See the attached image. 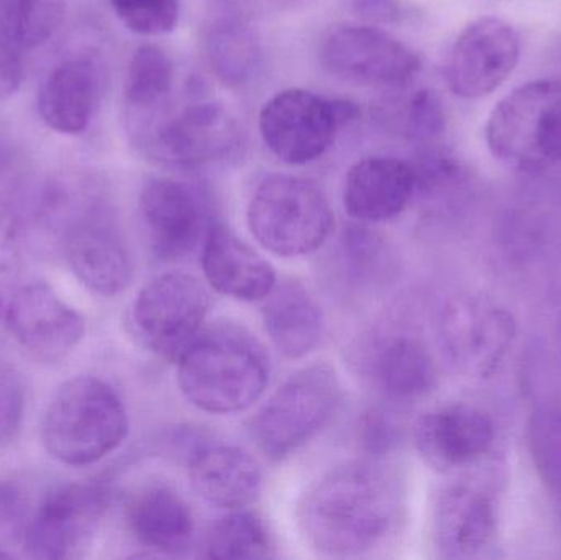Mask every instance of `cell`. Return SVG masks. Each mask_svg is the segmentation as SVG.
Segmentation results:
<instances>
[{
    "label": "cell",
    "instance_id": "74e56055",
    "mask_svg": "<svg viewBox=\"0 0 561 560\" xmlns=\"http://www.w3.org/2000/svg\"><path fill=\"white\" fill-rule=\"evenodd\" d=\"M13 558L12 555H7V552L0 551V559H10Z\"/></svg>",
    "mask_w": 561,
    "mask_h": 560
},
{
    "label": "cell",
    "instance_id": "52a82bcc",
    "mask_svg": "<svg viewBox=\"0 0 561 560\" xmlns=\"http://www.w3.org/2000/svg\"><path fill=\"white\" fill-rule=\"evenodd\" d=\"M342 387L330 365L316 364L290 375L260 408L250 436L272 460H283L313 439L339 410Z\"/></svg>",
    "mask_w": 561,
    "mask_h": 560
},
{
    "label": "cell",
    "instance_id": "3957f363",
    "mask_svg": "<svg viewBox=\"0 0 561 560\" xmlns=\"http://www.w3.org/2000/svg\"><path fill=\"white\" fill-rule=\"evenodd\" d=\"M181 393L197 410L236 414L265 395L272 374L262 342L242 325H206L178 358Z\"/></svg>",
    "mask_w": 561,
    "mask_h": 560
},
{
    "label": "cell",
    "instance_id": "8fae6325",
    "mask_svg": "<svg viewBox=\"0 0 561 560\" xmlns=\"http://www.w3.org/2000/svg\"><path fill=\"white\" fill-rule=\"evenodd\" d=\"M438 334L448 361L470 378L496 374L516 339L513 315L481 295L448 299L438 316Z\"/></svg>",
    "mask_w": 561,
    "mask_h": 560
},
{
    "label": "cell",
    "instance_id": "e575fe53",
    "mask_svg": "<svg viewBox=\"0 0 561 560\" xmlns=\"http://www.w3.org/2000/svg\"><path fill=\"white\" fill-rule=\"evenodd\" d=\"M533 434L540 470L550 482L561 487V414L540 416L536 420Z\"/></svg>",
    "mask_w": 561,
    "mask_h": 560
},
{
    "label": "cell",
    "instance_id": "836d02e7",
    "mask_svg": "<svg viewBox=\"0 0 561 560\" xmlns=\"http://www.w3.org/2000/svg\"><path fill=\"white\" fill-rule=\"evenodd\" d=\"M25 411V393L19 374L0 362V449L19 436Z\"/></svg>",
    "mask_w": 561,
    "mask_h": 560
},
{
    "label": "cell",
    "instance_id": "d4e9b609",
    "mask_svg": "<svg viewBox=\"0 0 561 560\" xmlns=\"http://www.w3.org/2000/svg\"><path fill=\"white\" fill-rule=\"evenodd\" d=\"M373 372L381 393L394 403L422 400L438 381L434 357L411 335L389 338L376 354Z\"/></svg>",
    "mask_w": 561,
    "mask_h": 560
},
{
    "label": "cell",
    "instance_id": "f546056e",
    "mask_svg": "<svg viewBox=\"0 0 561 560\" xmlns=\"http://www.w3.org/2000/svg\"><path fill=\"white\" fill-rule=\"evenodd\" d=\"M111 5L117 19L138 35L173 32L180 19V0H111Z\"/></svg>",
    "mask_w": 561,
    "mask_h": 560
},
{
    "label": "cell",
    "instance_id": "7c38bea8",
    "mask_svg": "<svg viewBox=\"0 0 561 560\" xmlns=\"http://www.w3.org/2000/svg\"><path fill=\"white\" fill-rule=\"evenodd\" d=\"M323 68L346 82L402 88L421 71V58L404 42L369 25H343L320 48Z\"/></svg>",
    "mask_w": 561,
    "mask_h": 560
},
{
    "label": "cell",
    "instance_id": "ba28073f",
    "mask_svg": "<svg viewBox=\"0 0 561 560\" xmlns=\"http://www.w3.org/2000/svg\"><path fill=\"white\" fill-rule=\"evenodd\" d=\"M359 117V105L306 89H286L260 111V134L273 155L289 164L319 160L340 130Z\"/></svg>",
    "mask_w": 561,
    "mask_h": 560
},
{
    "label": "cell",
    "instance_id": "83f0119b",
    "mask_svg": "<svg viewBox=\"0 0 561 560\" xmlns=\"http://www.w3.org/2000/svg\"><path fill=\"white\" fill-rule=\"evenodd\" d=\"M275 551L265 519L245 508L232 510L210 526L204 539V556L217 560L272 558Z\"/></svg>",
    "mask_w": 561,
    "mask_h": 560
},
{
    "label": "cell",
    "instance_id": "9a60e30c",
    "mask_svg": "<svg viewBox=\"0 0 561 560\" xmlns=\"http://www.w3.org/2000/svg\"><path fill=\"white\" fill-rule=\"evenodd\" d=\"M3 328L33 357L56 362L71 354L85 332V321L46 283L20 285L7 306Z\"/></svg>",
    "mask_w": 561,
    "mask_h": 560
},
{
    "label": "cell",
    "instance_id": "8992f818",
    "mask_svg": "<svg viewBox=\"0 0 561 560\" xmlns=\"http://www.w3.org/2000/svg\"><path fill=\"white\" fill-rule=\"evenodd\" d=\"M323 191L306 178L272 174L256 187L247 209L250 232L273 255L294 259L319 250L333 229Z\"/></svg>",
    "mask_w": 561,
    "mask_h": 560
},
{
    "label": "cell",
    "instance_id": "7402d4cb",
    "mask_svg": "<svg viewBox=\"0 0 561 560\" xmlns=\"http://www.w3.org/2000/svg\"><path fill=\"white\" fill-rule=\"evenodd\" d=\"M190 479L201 499L229 512L252 505L263 487L259 460L242 447L227 444L197 450L191 459Z\"/></svg>",
    "mask_w": 561,
    "mask_h": 560
},
{
    "label": "cell",
    "instance_id": "5bb4252c",
    "mask_svg": "<svg viewBox=\"0 0 561 560\" xmlns=\"http://www.w3.org/2000/svg\"><path fill=\"white\" fill-rule=\"evenodd\" d=\"M520 59V36L500 16H480L461 30L447 61L454 94L480 99L496 91Z\"/></svg>",
    "mask_w": 561,
    "mask_h": 560
},
{
    "label": "cell",
    "instance_id": "30bf717a",
    "mask_svg": "<svg viewBox=\"0 0 561 560\" xmlns=\"http://www.w3.org/2000/svg\"><path fill=\"white\" fill-rule=\"evenodd\" d=\"M210 296L199 278L168 272L141 288L131 324L141 344L158 357L176 362L206 328Z\"/></svg>",
    "mask_w": 561,
    "mask_h": 560
},
{
    "label": "cell",
    "instance_id": "ffe728a7",
    "mask_svg": "<svg viewBox=\"0 0 561 560\" xmlns=\"http://www.w3.org/2000/svg\"><path fill=\"white\" fill-rule=\"evenodd\" d=\"M417 193L412 163L394 157L356 161L345 176L342 201L346 214L362 224L398 217Z\"/></svg>",
    "mask_w": 561,
    "mask_h": 560
},
{
    "label": "cell",
    "instance_id": "8d00e7d4",
    "mask_svg": "<svg viewBox=\"0 0 561 560\" xmlns=\"http://www.w3.org/2000/svg\"><path fill=\"white\" fill-rule=\"evenodd\" d=\"M359 10L375 19H389L398 12L394 0H359Z\"/></svg>",
    "mask_w": 561,
    "mask_h": 560
},
{
    "label": "cell",
    "instance_id": "e0dca14e",
    "mask_svg": "<svg viewBox=\"0 0 561 560\" xmlns=\"http://www.w3.org/2000/svg\"><path fill=\"white\" fill-rule=\"evenodd\" d=\"M140 214L154 255L178 260L203 239L204 209L193 187L171 178H154L140 194Z\"/></svg>",
    "mask_w": 561,
    "mask_h": 560
},
{
    "label": "cell",
    "instance_id": "2e32d148",
    "mask_svg": "<svg viewBox=\"0 0 561 560\" xmlns=\"http://www.w3.org/2000/svg\"><path fill=\"white\" fill-rule=\"evenodd\" d=\"M494 439L490 414L471 404H445L415 421V449L438 472L468 469L490 453Z\"/></svg>",
    "mask_w": 561,
    "mask_h": 560
},
{
    "label": "cell",
    "instance_id": "277c9868",
    "mask_svg": "<svg viewBox=\"0 0 561 560\" xmlns=\"http://www.w3.org/2000/svg\"><path fill=\"white\" fill-rule=\"evenodd\" d=\"M127 434L124 401L107 381L91 375L66 381L43 418L45 449L71 467L98 464L118 449Z\"/></svg>",
    "mask_w": 561,
    "mask_h": 560
},
{
    "label": "cell",
    "instance_id": "cb8c5ba5",
    "mask_svg": "<svg viewBox=\"0 0 561 560\" xmlns=\"http://www.w3.org/2000/svg\"><path fill=\"white\" fill-rule=\"evenodd\" d=\"M262 302L263 324L284 357L299 361L319 345L323 334L322 309L302 283L276 282Z\"/></svg>",
    "mask_w": 561,
    "mask_h": 560
},
{
    "label": "cell",
    "instance_id": "f1b7e54d",
    "mask_svg": "<svg viewBox=\"0 0 561 560\" xmlns=\"http://www.w3.org/2000/svg\"><path fill=\"white\" fill-rule=\"evenodd\" d=\"M65 19V0H0V38L20 53L48 42Z\"/></svg>",
    "mask_w": 561,
    "mask_h": 560
},
{
    "label": "cell",
    "instance_id": "d6a6232c",
    "mask_svg": "<svg viewBox=\"0 0 561 560\" xmlns=\"http://www.w3.org/2000/svg\"><path fill=\"white\" fill-rule=\"evenodd\" d=\"M444 105L434 91L421 89L409 102L408 134L421 147L435 145L447 127Z\"/></svg>",
    "mask_w": 561,
    "mask_h": 560
},
{
    "label": "cell",
    "instance_id": "d590c367",
    "mask_svg": "<svg viewBox=\"0 0 561 560\" xmlns=\"http://www.w3.org/2000/svg\"><path fill=\"white\" fill-rule=\"evenodd\" d=\"M23 81V65L19 49L0 38V101L12 98Z\"/></svg>",
    "mask_w": 561,
    "mask_h": 560
},
{
    "label": "cell",
    "instance_id": "5b68a950",
    "mask_svg": "<svg viewBox=\"0 0 561 560\" xmlns=\"http://www.w3.org/2000/svg\"><path fill=\"white\" fill-rule=\"evenodd\" d=\"M491 153L520 173H542L561 163V82L536 79L511 91L488 117Z\"/></svg>",
    "mask_w": 561,
    "mask_h": 560
},
{
    "label": "cell",
    "instance_id": "603a6c76",
    "mask_svg": "<svg viewBox=\"0 0 561 560\" xmlns=\"http://www.w3.org/2000/svg\"><path fill=\"white\" fill-rule=\"evenodd\" d=\"M128 523L137 541L158 555L180 556L193 545V512L167 483H151L134 496Z\"/></svg>",
    "mask_w": 561,
    "mask_h": 560
},
{
    "label": "cell",
    "instance_id": "9c48e42d",
    "mask_svg": "<svg viewBox=\"0 0 561 560\" xmlns=\"http://www.w3.org/2000/svg\"><path fill=\"white\" fill-rule=\"evenodd\" d=\"M128 130L141 150L183 167L226 160L240 145L239 124L219 102H194L174 115L128 121Z\"/></svg>",
    "mask_w": 561,
    "mask_h": 560
},
{
    "label": "cell",
    "instance_id": "7a4b0ae2",
    "mask_svg": "<svg viewBox=\"0 0 561 560\" xmlns=\"http://www.w3.org/2000/svg\"><path fill=\"white\" fill-rule=\"evenodd\" d=\"M36 220L61 240L69 266L91 292L111 298L130 285V252L91 180L65 174L49 181L36 204Z\"/></svg>",
    "mask_w": 561,
    "mask_h": 560
},
{
    "label": "cell",
    "instance_id": "6da1fadb",
    "mask_svg": "<svg viewBox=\"0 0 561 560\" xmlns=\"http://www.w3.org/2000/svg\"><path fill=\"white\" fill-rule=\"evenodd\" d=\"M399 512L394 480L368 462L345 464L304 496L299 523L317 551L350 558L371 551L391 535Z\"/></svg>",
    "mask_w": 561,
    "mask_h": 560
},
{
    "label": "cell",
    "instance_id": "d6986e66",
    "mask_svg": "<svg viewBox=\"0 0 561 560\" xmlns=\"http://www.w3.org/2000/svg\"><path fill=\"white\" fill-rule=\"evenodd\" d=\"M432 535L444 558L471 559L483 555L497 535L493 496L470 483L448 487L435 503Z\"/></svg>",
    "mask_w": 561,
    "mask_h": 560
},
{
    "label": "cell",
    "instance_id": "4dcf8cb0",
    "mask_svg": "<svg viewBox=\"0 0 561 560\" xmlns=\"http://www.w3.org/2000/svg\"><path fill=\"white\" fill-rule=\"evenodd\" d=\"M342 259L348 266V275L356 282L373 279L382 266H388L385 243L363 227H352L342 237Z\"/></svg>",
    "mask_w": 561,
    "mask_h": 560
},
{
    "label": "cell",
    "instance_id": "1f68e13d",
    "mask_svg": "<svg viewBox=\"0 0 561 560\" xmlns=\"http://www.w3.org/2000/svg\"><path fill=\"white\" fill-rule=\"evenodd\" d=\"M20 285V220L7 204L0 203V324Z\"/></svg>",
    "mask_w": 561,
    "mask_h": 560
},
{
    "label": "cell",
    "instance_id": "4316f807",
    "mask_svg": "<svg viewBox=\"0 0 561 560\" xmlns=\"http://www.w3.org/2000/svg\"><path fill=\"white\" fill-rule=\"evenodd\" d=\"M173 85V59L164 49L154 45H141L135 49L124 82L127 121L160 111Z\"/></svg>",
    "mask_w": 561,
    "mask_h": 560
},
{
    "label": "cell",
    "instance_id": "484cf974",
    "mask_svg": "<svg viewBox=\"0 0 561 560\" xmlns=\"http://www.w3.org/2000/svg\"><path fill=\"white\" fill-rule=\"evenodd\" d=\"M206 53L210 68L226 84H243L259 66L255 33L245 20L232 13H222L207 26Z\"/></svg>",
    "mask_w": 561,
    "mask_h": 560
},
{
    "label": "cell",
    "instance_id": "ac0fdd59",
    "mask_svg": "<svg viewBox=\"0 0 561 560\" xmlns=\"http://www.w3.org/2000/svg\"><path fill=\"white\" fill-rule=\"evenodd\" d=\"M102 91V68L91 53L66 56L39 85L36 107L42 121L59 134H82L91 124Z\"/></svg>",
    "mask_w": 561,
    "mask_h": 560
},
{
    "label": "cell",
    "instance_id": "4fadbf2b",
    "mask_svg": "<svg viewBox=\"0 0 561 560\" xmlns=\"http://www.w3.org/2000/svg\"><path fill=\"white\" fill-rule=\"evenodd\" d=\"M108 500L102 483H72L55 490L26 528V551L35 559L78 558L91 545Z\"/></svg>",
    "mask_w": 561,
    "mask_h": 560
},
{
    "label": "cell",
    "instance_id": "44dd1931",
    "mask_svg": "<svg viewBox=\"0 0 561 560\" xmlns=\"http://www.w3.org/2000/svg\"><path fill=\"white\" fill-rule=\"evenodd\" d=\"M203 270L214 289L239 301H263L278 282L272 263L220 224L204 236Z\"/></svg>",
    "mask_w": 561,
    "mask_h": 560
}]
</instances>
